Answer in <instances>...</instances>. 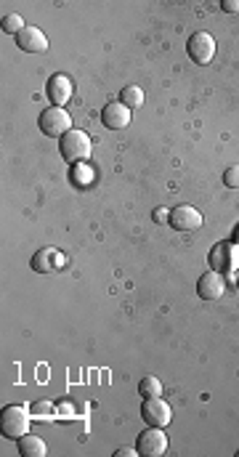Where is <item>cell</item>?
<instances>
[{
	"label": "cell",
	"instance_id": "cell-1",
	"mask_svg": "<svg viewBox=\"0 0 239 457\" xmlns=\"http://www.w3.org/2000/svg\"><path fill=\"white\" fill-rule=\"evenodd\" d=\"M90 147H93V144H90L88 133L80 131V128H72V131H67L59 138L61 157H64V163H69V165L85 163L90 157Z\"/></svg>",
	"mask_w": 239,
	"mask_h": 457
},
{
	"label": "cell",
	"instance_id": "cell-2",
	"mask_svg": "<svg viewBox=\"0 0 239 457\" xmlns=\"http://www.w3.org/2000/svg\"><path fill=\"white\" fill-rule=\"evenodd\" d=\"M30 423H32V412L27 407L8 404L3 410V436H8V439H22L27 433Z\"/></svg>",
	"mask_w": 239,
	"mask_h": 457
},
{
	"label": "cell",
	"instance_id": "cell-3",
	"mask_svg": "<svg viewBox=\"0 0 239 457\" xmlns=\"http://www.w3.org/2000/svg\"><path fill=\"white\" fill-rule=\"evenodd\" d=\"M40 131L45 136H64L67 131H72V118L64 106H48L40 115Z\"/></svg>",
	"mask_w": 239,
	"mask_h": 457
},
{
	"label": "cell",
	"instance_id": "cell-4",
	"mask_svg": "<svg viewBox=\"0 0 239 457\" xmlns=\"http://www.w3.org/2000/svg\"><path fill=\"white\" fill-rule=\"evenodd\" d=\"M165 449H167V436H165L163 428L149 426L135 442V455L141 457H160L165 455Z\"/></svg>",
	"mask_w": 239,
	"mask_h": 457
},
{
	"label": "cell",
	"instance_id": "cell-5",
	"mask_svg": "<svg viewBox=\"0 0 239 457\" xmlns=\"http://www.w3.org/2000/svg\"><path fill=\"white\" fill-rule=\"evenodd\" d=\"M186 54L195 64H210L215 56V38L210 32H195L186 43Z\"/></svg>",
	"mask_w": 239,
	"mask_h": 457
},
{
	"label": "cell",
	"instance_id": "cell-6",
	"mask_svg": "<svg viewBox=\"0 0 239 457\" xmlns=\"http://www.w3.org/2000/svg\"><path fill=\"white\" fill-rule=\"evenodd\" d=\"M170 415H173L170 412V404H167L163 396L144 399V404H141V417H144L147 426L165 428L170 423Z\"/></svg>",
	"mask_w": 239,
	"mask_h": 457
},
{
	"label": "cell",
	"instance_id": "cell-7",
	"mask_svg": "<svg viewBox=\"0 0 239 457\" xmlns=\"http://www.w3.org/2000/svg\"><path fill=\"white\" fill-rule=\"evenodd\" d=\"M170 226L176 229V232H195L202 226V213L192 205H179L170 210Z\"/></svg>",
	"mask_w": 239,
	"mask_h": 457
},
{
	"label": "cell",
	"instance_id": "cell-8",
	"mask_svg": "<svg viewBox=\"0 0 239 457\" xmlns=\"http://www.w3.org/2000/svg\"><path fill=\"white\" fill-rule=\"evenodd\" d=\"M226 293V280L221 271H208L197 280V295L202 300H218Z\"/></svg>",
	"mask_w": 239,
	"mask_h": 457
},
{
	"label": "cell",
	"instance_id": "cell-9",
	"mask_svg": "<svg viewBox=\"0 0 239 457\" xmlns=\"http://www.w3.org/2000/svg\"><path fill=\"white\" fill-rule=\"evenodd\" d=\"M101 122H104L109 131H122V128H128V122H131V109L122 102L106 104L104 109H101Z\"/></svg>",
	"mask_w": 239,
	"mask_h": 457
},
{
	"label": "cell",
	"instance_id": "cell-10",
	"mask_svg": "<svg viewBox=\"0 0 239 457\" xmlns=\"http://www.w3.org/2000/svg\"><path fill=\"white\" fill-rule=\"evenodd\" d=\"M239 264V250L234 245H215L213 252H210V266H213V271H231L234 266Z\"/></svg>",
	"mask_w": 239,
	"mask_h": 457
},
{
	"label": "cell",
	"instance_id": "cell-11",
	"mask_svg": "<svg viewBox=\"0 0 239 457\" xmlns=\"http://www.w3.org/2000/svg\"><path fill=\"white\" fill-rule=\"evenodd\" d=\"M16 45L22 51H27V54H43L45 48H48V38L38 27H24V30L16 35Z\"/></svg>",
	"mask_w": 239,
	"mask_h": 457
},
{
	"label": "cell",
	"instance_id": "cell-12",
	"mask_svg": "<svg viewBox=\"0 0 239 457\" xmlns=\"http://www.w3.org/2000/svg\"><path fill=\"white\" fill-rule=\"evenodd\" d=\"M48 99L53 102V106H64L72 99V80L67 74H53L48 80Z\"/></svg>",
	"mask_w": 239,
	"mask_h": 457
},
{
	"label": "cell",
	"instance_id": "cell-13",
	"mask_svg": "<svg viewBox=\"0 0 239 457\" xmlns=\"http://www.w3.org/2000/svg\"><path fill=\"white\" fill-rule=\"evenodd\" d=\"M19 444V455L22 457H45V442L40 436H32V433H24L22 439H16Z\"/></svg>",
	"mask_w": 239,
	"mask_h": 457
},
{
	"label": "cell",
	"instance_id": "cell-14",
	"mask_svg": "<svg viewBox=\"0 0 239 457\" xmlns=\"http://www.w3.org/2000/svg\"><path fill=\"white\" fill-rule=\"evenodd\" d=\"M53 264H56V252L51 248H43V250L32 255V271H38V274H48L53 268Z\"/></svg>",
	"mask_w": 239,
	"mask_h": 457
},
{
	"label": "cell",
	"instance_id": "cell-15",
	"mask_svg": "<svg viewBox=\"0 0 239 457\" xmlns=\"http://www.w3.org/2000/svg\"><path fill=\"white\" fill-rule=\"evenodd\" d=\"M120 102L125 104L128 109H138V106H144V90L138 86H125L120 90Z\"/></svg>",
	"mask_w": 239,
	"mask_h": 457
},
{
	"label": "cell",
	"instance_id": "cell-16",
	"mask_svg": "<svg viewBox=\"0 0 239 457\" xmlns=\"http://www.w3.org/2000/svg\"><path fill=\"white\" fill-rule=\"evenodd\" d=\"M138 394H141V399L163 396V383H160V378H154V375H147V378L138 383Z\"/></svg>",
	"mask_w": 239,
	"mask_h": 457
},
{
	"label": "cell",
	"instance_id": "cell-17",
	"mask_svg": "<svg viewBox=\"0 0 239 457\" xmlns=\"http://www.w3.org/2000/svg\"><path fill=\"white\" fill-rule=\"evenodd\" d=\"M24 30V22H22V16L19 14H8L3 19V32H8V35H19V32Z\"/></svg>",
	"mask_w": 239,
	"mask_h": 457
},
{
	"label": "cell",
	"instance_id": "cell-18",
	"mask_svg": "<svg viewBox=\"0 0 239 457\" xmlns=\"http://www.w3.org/2000/svg\"><path fill=\"white\" fill-rule=\"evenodd\" d=\"M30 412L38 423H43L40 417H51V415H53V404H51V401H35L30 407Z\"/></svg>",
	"mask_w": 239,
	"mask_h": 457
},
{
	"label": "cell",
	"instance_id": "cell-19",
	"mask_svg": "<svg viewBox=\"0 0 239 457\" xmlns=\"http://www.w3.org/2000/svg\"><path fill=\"white\" fill-rule=\"evenodd\" d=\"M224 184L229 189H239V165H231L224 170Z\"/></svg>",
	"mask_w": 239,
	"mask_h": 457
},
{
	"label": "cell",
	"instance_id": "cell-20",
	"mask_svg": "<svg viewBox=\"0 0 239 457\" xmlns=\"http://www.w3.org/2000/svg\"><path fill=\"white\" fill-rule=\"evenodd\" d=\"M221 8L226 14H239V0H221Z\"/></svg>",
	"mask_w": 239,
	"mask_h": 457
},
{
	"label": "cell",
	"instance_id": "cell-21",
	"mask_svg": "<svg viewBox=\"0 0 239 457\" xmlns=\"http://www.w3.org/2000/svg\"><path fill=\"white\" fill-rule=\"evenodd\" d=\"M115 455H117V457H131V455H133V449H131V447H120Z\"/></svg>",
	"mask_w": 239,
	"mask_h": 457
},
{
	"label": "cell",
	"instance_id": "cell-22",
	"mask_svg": "<svg viewBox=\"0 0 239 457\" xmlns=\"http://www.w3.org/2000/svg\"><path fill=\"white\" fill-rule=\"evenodd\" d=\"M237 457H239V452H237Z\"/></svg>",
	"mask_w": 239,
	"mask_h": 457
}]
</instances>
